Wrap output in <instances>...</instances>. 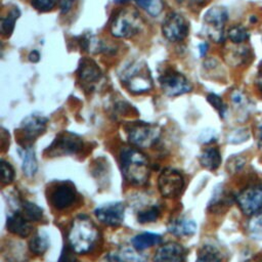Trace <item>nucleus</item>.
<instances>
[{"mask_svg": "<svg viewBox=\"0 0 262 262\" xmlns=\"http://www.w3.org/2000/svg\"><path fill=\"white\" fill-rule=\"evenodd\" d=\"M99 231L95 224L85 215L77 216L68 231L69 247L76 254H86L97 244Z\"/></svg>", "mask_w": 262, "mask_h": 262, "instance_id": "obj_1", "label": "nucleus"}, {"mask_svg": "<svg viewBox=\"0 0 262 262\" xmlns=\"http://www.w3.org/2000/svg\"><path fill=\"white\" fill-rule=\"evenodd\" d=\"M122 174L127 182L143 185L149 177V164L144 154L136 147L124 146L120 150Z\"/></svg>", "mask_w": 262, "mask_h": 262, "instance_id": "obj_2", "label": "nucleus"}, {"mask_svg": "<svg viewBox=\"0 0 262 262\" xmlns=\"http://www.w3.org/2000/svg\"><path fill=\"white\" fill-rule=\"evenodd\" d=\"M142 20L133 8H123L116 13L111 24V34L117 38H131L139 33Z\"/></svg>", "mask_w": 262, "mask_h": 262, "instance_id": "obj_3", "label": "nucleus"}, {"mask_svg": "<svg viewBox=\"0 0 262 262\" xmlns=\"http://www.w3.org/2000/svg\"><path fill=\"white\" fill-rule=\"evenodd\" d=\"M127 133L128 140L131 144L144 148L154 145L158 141L161 135V129L156 124L138 122L132 124Z\"/></svg>", "mask_w": 262, "mask_h": 262, "instance_id": "obj_4", "label": "nucleus"}, {"mask_svg": "<svg viewBox=\"0 0 262 262\" xmlns=\"http://www.w3.org/2000/svg\"><path fill=\"white\" fill-rule=\"evenodd\" d=\"M83 147V141L80 136L75 133L64 131L56 136L51 145L45 150L48 157L76 155Z\"/></svg>", "mask_w": 262, "mask_h": 262, "instance_id": "obj_5", "label": "nucleus"}, {"mask_svg": "<svg viewBox=\"0 0 262 262\" xmlns=\"http://www.w3.org/2000/svg\"><path fill=\"white\" fill-rule=\"evenodd\" d=\"M227 16V10L221 6L211 7L204 15V25L207 35L216 43H220L224 40L223 28Z\"/></svg>", "mask_w": 262, "mask_h": 262, "instance_id": "obj_6", "label": "nucleus"}, {"mask_svg": "<svg viewBox=\"0 0 262 262\" xmlns=\"http://www.w3.org/2000/svg\"><path fill=\"white\" fill-rule=\"evenodd\" d=\"M162 90L169 96H178L191 91L192 86L188 79L181 73L167 71L159 79Z\"/></svg>", "mask_w": 262, "mask_h": 262, "instance_id": "obj_7", "label": "nucleus"}, {"mask_svg": "<svg viewBox=\"0 0 262 262\" xmlns=\"http://www.w3.org/2000/svg\"><path fill=\"white\" fill-rule=\"evenodd\" d=\"M123 80L129 90L135 94L147 92L152 88V80L150 75L138 64L129 68L125 72Z\"/></svg>", "mask_w": 262, "mask_h": 262, "instance_id": "obj_8", "label": "nucleus"}, {"mask_svg": "<svg viewBox=\"0 0 262 262\" xmlns=\"http://www.w3.org/2000/svg\"><path fill=\"white\" fill-rule=\"evenodd\" d=\"M158 186L163 196L176 198L183 190L184 179L178 171L169 168L160 174L158 179Z\"/></svg>", "mask_w": 262, "mask_h": 262, "instance_id": "obj_9", "label": "nucleus"}, {"mask_svg": "<svg viewBox=\"0 0 262 262\" xmlns=\"http://www.w3.org/2000/svg\"><path fill=\"white\" fill-rule=\"evenodd\" d=\"M47 123L48 120L39 115H31L25 118L20 125L23 141H20L19 144L21 146L32 145V142L45 132Z\"/></svg>", "mask_w": 262, "mask_h": 262, "instance_id": "obj_10", "label": "nucleus"}, {"mask_svg": "<svg viewBox=\"0 0 262 262\" xmlns=\"http://www.w3.org/2000/svg\"><path fill=\"white\" fill-rule=\"evenodd\" d=\"M188 24L186 19L177 12L170 13L162 25V32L166 39L172 42L183 40L188 34Z\"/></svg>", "mask_w": 262, "mask_h": 262, "instance_id": "obj_11", "label": "nucleus"}, {"mask_svg": "<svg viewBox=\"0 0 262 262\" xmlns=\"http://www.w3.org/2000/svg\"><path fill=\"white\" fill-rule=\"evenodd\" d=\"M236 203L246 215H255L260 212L262 210V185L242 190L236 196Z\"/></svg>", "mask_w": 262, "mask_h": 262, "instance_id": "obj_12", "label": "nucleus"}, {"mask_svg": "<svg viewBox=\"0 0 262 262\" xmlns=\"http://www.w3.org/2000/svg\"><path fill=\"white\" fill-rule=\"evenodd\" d=\"M76 200V189L71 182H61L53 187L48 201L56 210H64L72 206Z\"/></svg>", "mask_w": 262, "mask_h": 262, "instance_id": "obj_13", "label": "nucleus"}, {"mask_svg": "<svg viewBox=\"0 0 262 262\" xmlns=\"http://www.w3.org/2000/svg\"><path fill=\"white\" fill-rule=\"evenodd\" d=\"M124 212V204L117 202L104 204L100 207H97L94 210V215L102 224L115 227L119 226L123 222Z\"/></svg>", "mask_w": 262, "mask_h": 262, "instance_id": "obj_14", "label": "nucleus"}, {"mask_svg": "<svg viewBox=\"0 0 262 262\" xmlns=\"http://www.w3.org/2000/svg\"><path fill=\"white\" fill-rule=\"evenodd\" d=\"M185 249L178 243H167L155 253L154 262H184Z\"/></svg>", "mask_w": 262, "mask_h": 262, "instance_id": "obj_15", "label": "nucleus"}, {"mask_svg": "<svg viewBox=\"0 0 262 262\" xmlns=\"http://www.w3.org/2000/svg\"><path fill=\"white\" fill-rule=\"evenodd\" d=\"M31 221H29L21 212H14L9 214L6 220L7 230L17 236L26 237L32 231Z\"/></svg>", "mask_w": 262, "mask_h": 262, "instance_id": "obj_16", "label": "nucleus"}, {"mask_svg": "<svg viewBox=\"0 0 262 262\" xmlns=\"http://www.w3.org/2000/svg\"><path fill=\"white\" fill-rule=\"evenodd\" d=\"M17 152L21 160V170L24 174L28 177L34 176L38 169V163L35 156V150L32 145H20L17 148Z\"/></svg>", "mask_w": 262, "mask_h": 262, "instance_id": "obj_17", "label": "nucleus"}, {"mask_svg": "<svg viewBox=\"0 0 262 262\" xmlns=\"http://www.w3.org/2000/svg\"><path fill=\"white\" fill-rule=\"evenodd\" d=\"M196 230V224L193 220L186 219L184 217L175 218L168 224V231L177 236L191 235Z\"/></svg>", "mask_w": 262, "mask_h": 262, "instance_id": "obj_18", "label": "nucleus"}, {"mask_svg": "<svg viewBox=\"0 0 262 262\" xmlns=\"http://www.w3.org/2000/svg\"><path fill=\"white\" fill-rule=\"evenodd\" d=\"M78 75L81 81L85 83H94L99 80L101 72L98 66L92 59L84 58L80 63Z\"/></svg>", "mask_w": 262, "mask_h": 262, "instance_id": "obj_19", "label": "nucleus"}, {"mask_svg": "<svg viewBox=\"0 0 262 262\" xmlns=\"http://www.w3.org/2000/svg\"><path fill=\"white\" fill-rule=\"evenodd\" d=\"M132 246L136 251H143L152 246H157L162 243V236L158 233L142 232L135 235L132 241Z\"/></svg>", "mask_w": 262, "mask_h": 262, "instance_id": "obj_20", "label": "nucleus"}, {"mask_svg": "<svg viewBox=\"0 0 262 262\" xmlns=\"http://www.w3.org/2000/svg\"><path fill=\"white\" fill-rule=\"evenodd\" d=\"M201 165L211 171L216 170L221 164V155L216 147H207L200 156Z\"/></svg>", "mask_w": 262, "mask_h": 262, "instance_id": "obj_21", "label": "nucleus"}, {"mask_svg": "<svg viewBox=\"0 0 262 262\" xmlns=\"http://www.w3.org/2000/svg\"><path fill=\"white\" fill-rule=\"evenodd\" d=\"M144 260V256L129 248H121L107 256V262H143Z\"/></svg>", "mask_w": 262, "mask_h": 262, "instance_id": "obj_22", "label": "nucleus"}, {"mask_svg": "<svg viewBox=\"0 0 262 262\" xmlns=\"http://www.w3.org/2000/svg\"><path fill=\"white\" fill-rule=\"evenodd\" d=\"M21 207V214L29 220V221H40L43 217V209L40 208L38 205L29 202V201H23L20 203Z\"/></svg>", "mask_w": 262, "mask_h": 262, "instance_id": "obj_23", "label": "nucleus"}, {"mask_svg": "<svg viewBox=\"0 0 262 262\" xmlns=\"http://www.w3.org/2000/svg\"><path fill=\"white\" fill-rule=\"evenodd\" d=\"M19 15H20V12L18 8L14 7L9 11V13L5 17L1 19L0 30L3 36L9 37L12 34L15 26V20L19 17Z\"/></svg>", "mask_w": 262, "mask_h": 262, "instance_id": "obj_24", "label": "nucleus"}, {"mask_svg": "<svg viewBox=\"0 0 262 262\" xmlns=\"http://www.w3.org/2000/svg\"><path fill=\"white\" fill-rule=\"evenodd\" d=\"M49 247V241L46 234L36 233L29 242V249L35 255H43Z\"/></svg>", "mask_w": 262, "mask_h": 262, "instance_id": "obj_25", "label": "nucleus"}, {"mask_svg": "<svg viewBox=\"0 0 262 262\" xmlns=\"http://www.w3.org/2000/svg\"><path fill=\"white\" fill-rule=\"evenodd\" d=\"M196 262H221V254L215 247L206 245L200 250Z\"/></svg>", "mask_w": 262, "mask_h": 262, "instance_id": "obj_26", "label": "nucleus"}, {"mask_svg": "<svg viewBox=\"0 0 262 262\" xmlns=\"http://www.w3.org/2000/svg\"><path fill=\"white\" fill-rule=\"evenodd\" d=\"M135 1L139 7L145 10L151 16L159 15L164 8L163 0H135Z\"/></svg>", "mask_w": 262, "mask_h": 262, "instance_id": "obj_27", "label": "nucleus"}, {"mask_svg": "<svg viewBox=\"0 0 262 262\" xmlns=\"http://www.w3.org/2000/svg\"><path fill=\"white\" fill-rule=\"evenodd\" d=\"M229 40L234 44H242L249 39L248 30L243 26L231 27L227 33Z\"/></svg>", "mask_w": 262, "mask_h": 262, "instance_id": "obj_28", "label": "nucleus"}, {"mask_svg": "<svg viewBox=\"0 0 262 262\" xmlns=\"http://www.w3.org/2000/svg\"><path fill=\"white\" fill-rule=\"evenodd\" d=\"M161 214V210L158 206H150L137 214V220L139 223H149L156 221Z\"/></svg>", "mask_w": 262, "mask_h": 262, "instance_id": "obj_29", "label": "nucleus"}, {"mask_svg": "<svg viewBox=\"0 0 262 262\" xmlns=\"http://www.w3.org/2000/svg\"><path fill=\"white\" fill-rule=\"evenodd\" d=\"M250 234L254 238L262 239V211L256 213L248 224Z\"/></svg>", "mask_w": 262, "mask_h": 262, "instance_id": "obj_30", "label": "nucleus"}, {"mask_svg": "<svg viewBox=\"0 0 262 262\" xmlns=\"http://www.w3.org/2000/svg\"><path fill=\"white\" fill-rule=\"evenodd\" d=\"M14 178V170L12 166L5 162L4 160L1 161V180L3 184H9L12 182Z\"/></svg>", "mask_w": 262, "mask_h": 262, "instance_id": "obj_31", "label": "nucleus"}, {"mask_svg": "<svg viewBox=\"0 0 262 262\" xmlns=\"http://www.w3.org/2000/svg\"><path fill=\"white\" fill-rule=\"evenodd\" d=\"M57 3V0H32L31 4L32 6L41 12H46L55 7Z\"/></svg>", "mask_w": 262, "mask_h": 262, "instance_id": "obj_32", "label": "nucleus"}, {"mask_svg": "<svg viewBox=\"0 0 262 262\" xmlns=\"http://www.w3.org/2000/svg\"><path fill=\"white\" fill-rule=\"evenodd\" d=\"M207 100L209 101V103H210L211 105L214 106V108H216V110L219 112V114H220L221 117L224 116L225 111H226V106H225V104L223 103L222 99H221L218 95H216V94H214V93H210V94L207 96Z\"/></svg>", "mask_w": 262, "mask_h": 262, "instance_id": "obj_33", "label": "nucleus"}, {"mask_svg": "<svg viewBox=\"0 0 262 262\" xmlns=\"http://www.w3.org/2000/svg\"><path fill=\"white\" fill-rule=\"evenodd\" d=\"M231 101L236 107H242V108H245L246 107L245 105H247V103H248V99L245 96V94L241 91H237V90L232 91Z\"/></svg>", "mask_w": 262, "mask_h": 262, "instance_id": "obj_34", "label": "nucleus"}, {"mask_svg": "<svg viewBox=\"0 0 262 262\" xmlns=\"http://www.w3.org/2000/svg\"><path fill=\"white\" fill-rule=\"evenodd\" d=\"M74 253L75 252L69 246L64 247L62 252H61V255L59 257L58 262H77Z\"/></svg>", "mask_w": 262, "mask_h": 262, "instance_id": "obj_35", "label": "nucleus"}, {"mask_svg": "<svg viewBox=\"0 0 262 262\" xmlns=\"http://www.w3.org/2000/svg\"><path fill=\"white\" fill-rule=\"evenodd\" d=\"M244 164H245L244 159H242V158H231V159L228 161L227 168H228L229 171L235 172V171L239 170L241 168H243Z\"/></svg>", "mask_w": 262, "mask_h": 262, "instance_id": "obj_36", "label": "nucleus"}, {"mask_svg": "<svg viewBox=\"0 0 262 262\" xmlns=\"http://www.w3.org/2000/svg\"><path fill=\"white\" fill-rule=\"evenodd\" d=\"M74 2H75V0H58V5H59L61 13H63V14L68 13L71 10Z\"/></svg>", "mask_w": 262, "mask_h": 262, "instance_id": "obj_37", "label": "nucleus"}, {"mask_svg": "<svg viewBox=\"0 0 262 262\" xmlns=\"http://www.w3.org/2000/svg\"><path fill=\"white\" fill-rule=\"evenodd\" d=\"M40 59V53L37 50H33L30 54H29V60L32 62H37Z\"/></svg>", "mask_w": 262, "mask_h": 262, "instance_id": "obj_38", "label": "nucleus"}, {"mask_svg": "<svg viewBox=\"0 0 262 262\" xmlns=\"http://www.w3.org/2000/svg\"><path fill=\"white\" fill-rule=\"evenodd\" d=\"M257 142H258V146L262 150V124L258 128V139H257Z\"/></svg>", "mask_w": 262, "mask_h": 262, "instance_id": "obj_39", "label": "nucleus"}, {"mask_svg": "<svg viewBox=\"0 0 262 262\" xmlns=\"http://www.w3.org/2000/svg\"><path fill=\"white\" fill-rule=\"evenodd\" d=\"M207 47H208L207 43H202V44L200 45V52H201V55H202V56L205 55V53L207 52Z\"/></svg>", "mask_w": 262, "mask_h": 262, "instance_id": "obj_40", "label": "nucleus"}, {"mask_svg": "<svg viewBox=\"0 0 262 262\" xmlns=\"http://www.w3.org/2000/svg\"><path fill=\"white\" fill-rule=\"evenodd\" d=\"M258 86H259L260 90L262 91V72L260 73V75H259V77H258Z\"/></svg>", "mask_w": 262, "mask_h": 262, "instance_id": "obj_41", "label": "nucleus"}, {"mask_svg": "<svg viewBox=\"0 0 262 262\" xmlns=\"http://www.w3.org/2000/svg\"><path fill=\"white\" fill-rule=\"evenodd\" d=\"M188 1V0H187ZM190 2H193V3H198V2H201V1H203V0H189Z\"/></svg>", "mask_w": 262, "mask_h": 262, "instance_id": "obj_42", "label": "nucleus"}, {"mask_svg": "<svg viewBox=\"0 0 262 262\" xmlns=\"http://www.w3.org/2000/svg\"><path fill=\"white\" fill-rule=\"evenodd\" d=\"M259 262H262V260H260V261H259Z\"/></svg>", "mask_w": 262, "mask_h": 262, "instance_id": "obj_43", "label": "nucleus"}]
</instances>
